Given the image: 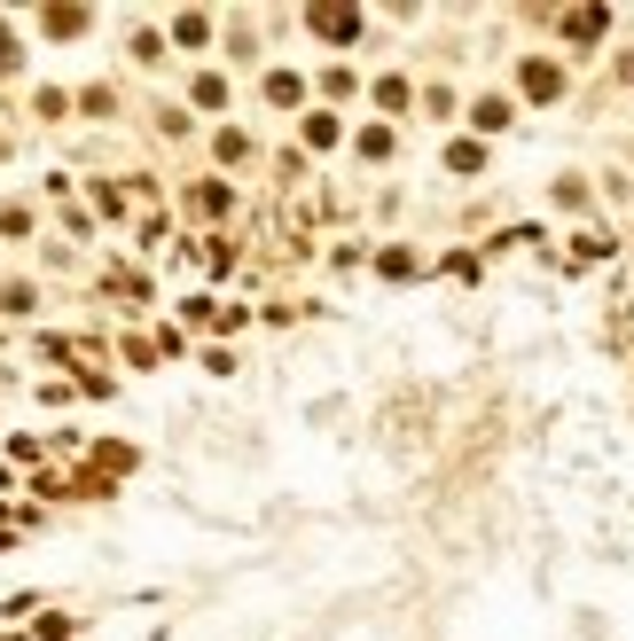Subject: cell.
I'll return each instance as SVG.
<instances>
[{
  "mask_svg": "<svg viewBox=\"0 0 634 641\" xmlns=\"http://www.w3.org/2000/svg\"><path fill=\"white\" fill-rule=\"evenodd\" d=\"M0 63H9V47H0Z\"/></svg>",
  "mask_w": 634,
  "mask_h": 641,
  "instance_id": "obj_2",
  "label": "cell"
},
{
  "mask_svg": "<svg viewBox=\"0 0 634 641\" xmlns=\"http://www.w3.org/2000/svg\"><path fill=\"white\" fill-rule=\"evenodd\" d=\"M314 24H321V32H329V40H352V17H345V9H321V17H314Z\"/></svg>",
  "mask_w": 634,
  "mask_h": 641,
  "instance_id": "obj_1",
  "label": "cell"
}]
</instances>
